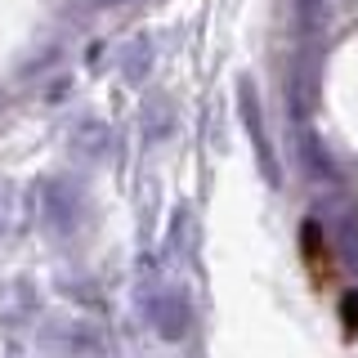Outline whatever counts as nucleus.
<instances>
[{"mask_svg":"<svg viewBox=\"0 0 358 358\" xmlns=\"http://www.w3.org/2000/svg\"><path fill=\"white\" fill-rule=\"evenodd\" d=\"M305 255H309V264H313V282H318V291L322 287H331L336 282V264H331V251H327V242L318 238V229H305Z\"/></svg>","mask_w":358,"mask_h":358,"instance_id":"nucleus-1","label":"nucleus"},{"mask_svg":"<svg viewBox=\"0 0 358 358\" xmlns=\"http://www.w3.org/2000/svg\"><path fill=\"white\" fill-rule=\"evenodd\" d=\"M345 327L358 331V296H345Z\"/></svg>","mask_w":358,"mask_h":358,"instance_id":"nucleus-2","label":"nucleus"}]
</instances>
